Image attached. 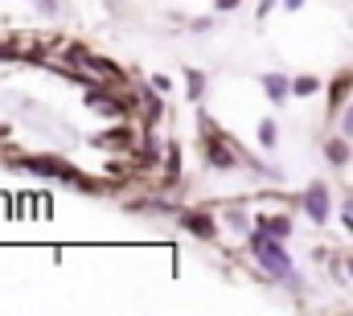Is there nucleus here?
I'll list each match as a JSON object with an SVG mask.
<instances>
[{
    "mask_svg": "<svg viewBox=\"0 0 353 316\" xmlns=\"http://www.w3.org/2000/svg\"><path fill=\"white\" fill-rule=\"evenodd\" d=\"M251 250L259 255V267L275 284H292L296 288V271H292V259H288V250H283L279 238L263 235V230H251Z\"/></svg>",
    "mask_w": 353,
    "mask_h": 316,
    "instance_id": "obj_1",
    "label": "nucleus"
},
{
    "mask_svg": "<svg viewBox=\"0 0 353 316\" xmlns=\"http://www.w3.org/2000/svg\"><path fill=\"white\" fill-rule=\"evenodd\" d=\"M17 168H29V172H37V177H58V181H66V185H83V189H99L94 181H87L74 164H66V160H58V157H25V160H17Z\"/></svg>",
    "mask_w": 353,
    "mask_h": 316,
    "instance_id": "obj_2",
    "label": "nucleus"
},
{
    "mask_svg": "<svg viewBox=\"0 0 353 316\" xmlns=\"http://www.w3.org/2000/svg\"><path fill=\"white\" fill-rule=\"evenodd\" d=\"M197 124H201V152H205V164H210V168H218V172L234 168V164H239V157H234L230 140H226V136H222V132H218L205 115H201Z\"/></svg>",
    "mask_w": 353,
    "mask_h": 316,
    "instance_id": "obj_3",
    "label": "nucleus"
},
{
    "mask_svg": "<svg viewBox=\"0 0 353 316\" xmlns=\"http://www.w3.org/2000/svg\"><path fill=\"white\" fill-rule=\"evenodd\" d=\"M304 210H308V218L316 222V226H325L329 222V210H333V201H329V185L325 181H312L308 189H304Z\"/></svg>",
    "mask_w": 353,
    "mask_h": 316,
    "instance_id": "obj_4",
    "label": "nucleus"
},
{
    "mask_svg": "<svg viewBox=\"0 0 353 316\" xmlns=\"http://www.w3.org/2000/svg\"><path fill=\"white\" fill-rule=\"evenodd\" d=\"M181 230H189L193 238H218V222L205 210H181Z\"/></svg>",
    "mask_w": 353,
    "mask_h": 316,
    "instance_id": "obj_5",
    "label": "nucleus"
},
{
    "mask_svg": "<svg viewBox=\"0 0 353 316\" xmlns=\"http://www.w3.org/2000/svg\"><path fill=\"white\" fill-rule=\"evenodd\" d=\"M255 230H263V235L283 242V238L292 235V218H288V214H271V218H259V222H255Z\"/></svg>",
    "mask_w": 353,
    "mask_h": 316,
    "instance_id": "obj_6",
    "label": "nucleus"
},
{
    "mask_svg": "<svg viewBox=\"0 0 353 316\" xmlns=\"http://www.w3.org/2000/svg\"><path fill=\"white\" fill-rule=\"evenodd\" d=\"M263 90L271 103H288L292 99V79H283V75H263Z\"/></svg>",
    "mask_w": 353,
    "mask_h": 316,
    "instance_id": "obj_7",
    "label": "nucleus"
},
{
    "mask_svg": "<svg viewBox=\"0 0 353 316\" xmlns=\"http://www.w3.org/2000/svg\"><path fill=\"white\" fill-rule=\"evenodd\" d=\"M325 160H329V164H337V168H345V164L353 160V148L337 136V140H329V144H325Z\"/></svg>",
    "mask_w": 353,
    "mask_h": 316,
    "instance_id": "obj_8",
    "label": "nucleus"
},
{
    "mask_svg": "<svg viewBox=\"0 0 353 316\" xmlns=\"http://www.w3.org/2000/svg\"><path fill=\"white\" fill-rule=\"evenodd\" d=\"M350 86H353V70H345V75H337V79H333V86H329V95H333V99H329V111H337V107H341V99L350 95Z\"/></svg>",
    "mask_w": 353,
    "mask_h": 316,
    "instance_id": "obj_9",
    "label": "nucleus"
},
{
    "mask_svg": "<svg viewBox=\"0 0 353 316\" xmlns=\"http://www.w3.org/2000/svg\"><path fill=\"white\" fill-rule=\"evenodd\" d=\"M185 90H189V99H193V103L205 95V75H201L197 66H185Z\"/></svg>",
    "mask_w": 353,
    "mask_h": 316,
    "instance_id": "obj_10",
    "label": "nucleus"
},
{
    "mask_svg": "<svg viewBox=\"0 0 353 316\" xmlns=\"http://www.w3.org/2000/svg\"><path fill=\"white\" fill-rule=\"evenodd\" d=\"M321 90V79H312V75H300V79H292V95H316Z\"/></svg>",
    "mask_w": 353,
    "mask_h": 316,
    "instance_id": "obj_11",
    "label": "nucleus"
},
{
    "mask_svg": "<svg viewBox=\"0 0 353 316\" xmlns=\"http://www.w3.org/2000/svg\"><path fill=\"white\" fill-rule=\"evenodd\" d=\"M275 140H279L275 119H263V124H259V144H263V148H275Z\"/></svg>",
    "mask_w": 353,
    "mask_h": 316,
    "instance_id": "obj_12",
    "label": "nucleus"
},
{
    "mask_svg": "<svg viewBox=\"0 0 353 316\" xmlns=\"http://www.w3.org/2000/svg\"><path fill=\"white\" fill-rule=\"evenodd\" d=\"M165 168H169V177H181V148L176 144L165 148Z\"/></svg>",
    "mask_w": 353,
    "mask_h": 316,
    "instance_id": "obj_13",
    "label": "nucleus"
},
{
    "mask_svg": "<svg viewBox=\"0 0 353 316\" xmlns=\"http://www.w3.org/2000/svg\"><path fill=\"white\" fill-rule=\"evenodd\" d=\"M128 140H132V128H115V132H111V136H99V140H94V144H99V148H103V144H128Z\"/></svg>",
    "mask_w": 353,
    "mask_h": 316,
    "instance_id": "obj_14",
    "label": "nucleus"
},
{
    "mask_svg": "<svg viewBox=\"0 0 353 316\" xmlns=\"http://www.w3.org/2000/svg\"><path fill=\"white\" fill-rule=\"evenodd\" d=\"M341 222H345V230L353 235V197H345V201H341Z\"/></svg>",
    "mask_w": 353,
    "mask_h": 316,
    "instance_id": "obj_15",
    "label": "nucleus"
},
{
    "mask_svg": "<svg viewBox=\"0 0 353 316\" xmlns=\"http://www.w3.org/2000/svg\"><path fill=\"white\" fill-rule=\"evenodd\" d=\"M341 132H345V136L353 140V103L345 107V119H341Z\"/></svg>",
    "mask_w": 353,
    "mask_h": 316,
    "instance_id": "obj_16",
    "label": "nucleus"
},
{
    "mask_svg": "<svg viewBox=\"0 0 353 316\" xmlns=\"http://www.w3.org/2000/svg\"><path fill=\"white\" fill-rule=\"evenodd\" d=\"M37 8H41L46 17H54V12H58V0H37Z\"/></svg>",
    "mask_w": 353,
    "mask_h": 316,
    "instance_id": "obj_17",
    "label": "nucleus"
},
{
    "mask_svg": "<svg viewBox=\"0 0 353 316\" xmlns=\"http://www.w3.org/2000/svg\"><path fill=\"white\" fill-rule=\"evenodd\" d=\"M214 8L218 12H230V8H239V0H214Z\"/></svg>",
    "mask_w": 353,
    "mask_h": 316,
    "instance_id": "obj_18",
    "label": "nucleus"
},
{
    "mask_svg": "<svg viewBox=\"0 0 353 316\" xmlns=\"http://www.w3.org/2000/svg\"><path fill=\"white\" fill-rule=\"evenodd\" d=\"M152 86H157V90H169V86H173V82L165 79V75H152Z\"/></svg>",
    "mask_w": 353,
    "mask_h": 316,
    "instance_id": "obj_19",
    "label": "nucleus"
},
{
    "mask_svg": "<svg viewBox=\"0 0 353 316\" xmlns=\"http://www.w3.org/2000/svg\"><path fill=\"white\" fill-rule=\"evenodd\" d=\"M271 4H275V0H259V17H267V12H271Z\"/></svg>",
    "mask_w": 353,
    "mask_h": 316,
    "instance_id": "obj_20",
    "label": "nucleus"
},
{
    "mask_svg": "<svg viewBox=\"0 0 353 316\" xmlns=\"http://www.w3.org/2000/svg\"><path fill=\"white\" fill-rule=\"evenodd\" d=\"M283 8H292V12H296V8H304V0H283Z\"/></svg>",
    "mask_w": 353,
    "mask_h": 316,
    "instance_id": "obj_21",
    "label": "nucleus"
},
{
    "mask_svg": "<svg viewBox=\"0 0 353 316\" xmlns=\"http://www.w3.org/2000/svg\"><path fill=\"white\" fill-rule=\"evenodd\" d=\"M345 267H350V279H353V259H345Z\"/></svg>",
    "mask_w": 353,
    "mask_h": 316,
    "instance_id": "obj_22",
    "label": "nucleus"
}]
</instances>
